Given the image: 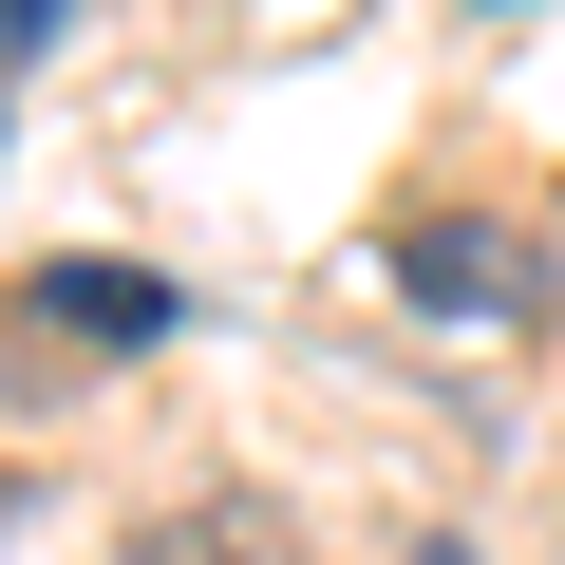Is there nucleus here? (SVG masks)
I'll list each match as a JSON object with an SVG mask.
<instances>
[{
    "instance_id": "f257e3e1",
    "label": "nucleus",
    "mask_w": 565,
    "mask_h": 565,
    "mask_svg": "<svg viewBox=\"0 0 565 565\" xmlns=\"http://www.w3.org/2000/svg\"><path fill=\"white\" fill-rule=\"evenodd\" d=\"M396 302L415 321H546V245L527 226H396Z\"/></svg>"
},
{
    "instance_id": "f03ea898",
    "label": "nucleus",
    "mask_w": 565,
    "mask_h": 565,
    "mask_svg": "<svg viewBox=\"0 0 565 565\" xmlns=\"http://www.w3.org/2000/svg\"><path fill=\"white\" fill-rule=\"evenodd\" d=\"M39 321H57V340H95V359H151L189 302H170L151 264H39Z\"/></svg>"
},
{
    "instance_id": "7ed1b4c3",
    "label": "nucleus",
    "mask_w": 565,
    "mask_h": 565,
    "mask_svg": "<svg viewBox=\"0 0 565 565\" xmlns=\"http://www.w3.org/2000/svg\"><path fill=\"white\" fill-rule=\"evenodd\" d=\"M151 565H302V527H282L264 490H207V509H170V527H151Z\"/></svg>"
},
{
    "instance_id": "20e7f679",
    "label": "nucleus",
    "mask_w": 565,
    "mask_h": 565,
    "mask_svg": "<svg viewBox=\"0 0 565 565\" xmlns=\"http://www.w3.org/2000/svg\"><path fill=\"white\" fill-rule=\"evenodd\" d=\"M57 20H76V0H0V57H20V39H57Z\"/></svg>"
},
{
    "instance_id": "39448f33",
    "label": "nucleus",
    "mask_w": 565,
    "mask_h": 565,
    "mask_svg": "<svg viewBox=\"0 0 565 565\" xmlns=\"http://www.w3.org/2000/svg\"><path fill=\"white\" fill-rule=\"evenodd\" d=\"M415 565H471V546H415Z\"/></svg>"
}]
</instances>
